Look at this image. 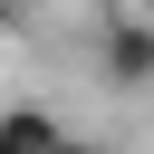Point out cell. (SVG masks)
I'll return each mask as SVG.
<instances>
[{"instance_id":"6da1fadb","label":"cell","mask_w":154,"mask_h":154,"mask_svg":"<svg viewBox=\"0 0 154 154\" xmlns=\"http://www.w3.org/2000/svg\"><path fill=\"white\" fill-rule=\"evenodd\" d=\"M106 77L116 87H154V19H116L106 29Z\"/></svg>"},{"instance_id":"7a4b0ae2","label":"cell","mask_w":154,"mask_h":154,"mask_svg":"<svg viewBox=\"0 0 154 154\" xmlns=\"http://www.w3.org/2000/svg\"><path fill=\"white\" fill-rule=\"evenodd\" d=\"M58 116L48 106H0V154H58Z\"/></svg>"},{"instance_id":"3957f363","label":"cell","mask_w":154,"mask_h":154,"mask_svg":"<svg viewBox=\"0 0 154 154\" xmlns=\"http://www.w3.org/2000/svg\"><path fill=\"white\" fill-rule=\"evenodd\" d=\"M58 154H106V144H87V135H58Z\"/></svg>"},{"instance_id":"277c9868","label":"cell","mask_w":154,"mask_h":154,"mask_svg":"<svg viewBox=\"0 0 154 154\" xmlns=\"http://www.w3.org/2000/svg\"><path fill=\"white\" fill-rule=\"evenodd\" d=\"M135 19H154V0H135Z\"/></svg>"},{"instance_id":"5b68a950","label":"cell","mask_w":154,"mask_h":154,"mask_svg":"<svg viewBox=\"0 0 154 154\" xmlns=\"http://www.w3.org/2000/svg\"><path fill=\"white\" fill-rule=\"evenodd\" d=\"M10 19H19V10H10V0H0V29H10Z\"/></svg>"}]
</instances>
